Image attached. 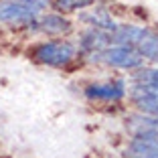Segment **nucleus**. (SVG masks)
<instances>
[{
	"mask_svg": "<svg viewBox=\"0 0 158 158\" xmlns=\"http://www.w3.org/2000/svg\"><path fill=\"white\" fill-rule=\"evenodd\" d=\"M112 43H118L122 47H130L146 59L158 61V35L150 28L128 27V24L120 27L118 24V28L112 33Z\"/></svg>",
	"mask_w": 158,
	"mask_h": 158,
	"instance_id": "nucleus-1",
	"label": "nucleus"
},
{
	"mask_svg": "<svg viewBox=\"0 0 158 158\" xmlns=\"http://www.w3.org/2000/svg\"><path fill=\"white\" fill-rule=\"evenodd\" d=\"M33 55L41 63H47V65H53V67H61V65H67L75 57V47L69 41L43 43V45H39L35 49Z\"/></svg>",
	"mask_w": 158,
	"mask_h": 158,
	"instance_id": "nucleus-2",
	"label": "nucleus"
},
{
	"mask_svg": "<svg viewBox=\"0 0 158 158\" xmlns=\"http://www.w3.org/2000/svg\"><path fill=\"white\" fill-rule=\"evenodd\" d=\"M93 59L102 61V63H107V65H114V67H122V69H134V67H140L144 57L136 53L134 49L130 47H107L99 53H93Z\"/></svg>",
	"mask_w": 158,
	"mask_h": 158,
	"instance_id": "nucleus-3",
	"label": "nucleus"
},
{
	"mask_svg": "<svg viewBox=\"0 0 158 158\" xmlns=\"http://www.w3.org/2000/svg\"><path fill=\"white\" fill-rule=\"evenodd\" d=\"M37 8H31V6L23 4L19 0H4L0 2V23H27L33 24L37 20Z\"/></svg>",
	"mask_w": 158,
	"mask_h": 158,
	"instance_id": "nucleus-4",
	"label": "nucleus"
},
{
	"mask_svg": "<svg viewBox=\"0 0 158 158\" xmlns=\"http://www.w3.org/2000/svg\"><path fill=\"white\" fill-rule=\"evenodd\" d=\"M134 140H144L150 144H158V118L154 116H132L126 124Z\"/></svg>",
	"mask_w": 158,
	"mask_h": 158,
	"instance_id": "nucleus-5",
	"label": "nucleus"
},
{
	"mask_svg": "<svg viewBox=\"0 0 158 158\" xmlns=\"http://www.w3.org/2000/svg\"><path fill=\"white\" fill-rule=\"evenodd\" d=\"M35 28L47 35H65L71 31V23L59 14H47L41 20H35Z\"/></svg>",
	"mask_w": 158,
	"mask_h": 158,
	"instance_id": "nucleus-6",
	"label": "nucleus"
},
{
	"mask_svg": "<svg viewBox=\"0 0 158 158\" xmlns=\"http://www.w3.org/2000/svg\"><path fill=\"white\" fill-rule=\"evenodd\" d=\"M89 98L95 99H120L126 93V85L124 81H110V83H102V85H89L85 91Z\"/></svg>",
	"mask_w": 158,
	"mask_h": 158,
	"instance_id": "nucleus-7",
	"label": "nucleus"
},
{
	"mask_svg": "<svg viewBox=\"0 0 158 158\" xmlns=\"http://www.w3.org/2000/svg\"><path fill=\"white\" fill-rule=\"evenodd\" d=\"M110 43H112V33H103V31H98V28H91L81 37V47L91 53H99L103 49H107Z\"/></svg>",
	"mask_w": 158,
	"mask_h": 158,
	"instance_id": "nucleus-8",
	"label": "nucleus"
},
{
	"mask_svg": "<svg viewBox=\"0 0 158 158\" xmlns=\"http://www.w3.org/2000/svg\"><path fill=\"white\" fill-rule=\"evenodd\" d=\"M126 158H158V144H150L144 140H132L126 148Z\"/></svg>",
	"mask_w": 158,
	"mask_h": 158,
	"instance_id": "nucleus-9",
	"label": "nucleus"
},
{
	"mask_svg": "<svg viewBox=\"0 0 158 158\" xmlns=\"http://www.w3.org/2000/svg\"><path fill=\"white\" fill-rule=\"evenodd\" d=\"M81 19L85 20V23H89V24H93V28H98V31H103V33H114L118 28V24L114 23L110 16H107L106 12H102V10H93V12H89V14H83Z\"/></svg>",
	"mask_w": 158,
	"mask_h": 158,
	"instance_id": "nucleus-10",
	"label": "nucleus"
},
{
	"mask_svg": "<svg viewBox=\"0 0 158 158\" xmlns=\"http://www.w3.org/2000/svg\"><path fill=\"white\" fill-rule=\"evenodd\" d=\"M136 85H146V87H156L158 89V69H148V71H140L136 75Z\"/></svg>",
	"mask_w": 158,
	"mask_h": 158,
	"instance_id": "nucleus-11",
	"label": "nucleus"
},
{
	"mask_svg": "<svg viewBox=\"0 0 158 158\" xmlns=\"http://www.w3.org/2000/svg\"><path fill=\"white\" fill-rule=\"evenodd\" d=\"M95 0H53V4L59 10H75V8H83V6L93 4Z\"/></svg>",
	"mask_w": 158,
	"mask_h": 158,
	"instance_id": "nucleus-12",
	"label": "nucleus"
},
{
	"mask_svg": "<svg viewBox=\"0 0 158 158\" xmlns=\"http://www.w3.org/2000/svg\"><path fill=\"white\" fill-rule=\"evenodd\" d=\"M19 2H23V4L31 6V8H37L39 12H41V8L47 4V0H19Z\"/></svg>",
	"mask_w": 158,
	"mask_h": 158,
	"instance_id": "nucleus-13",
	"label": "nucleus"
}]
</instances>
